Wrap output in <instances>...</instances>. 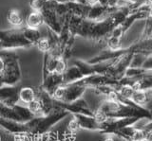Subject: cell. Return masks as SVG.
Listing matches in <instances>:
<instances>
[{
	"label": "cell",
	"instance_id": "4",
	"mask_svg": "<svg viewBox=\"0 0 152 141\" xmlns=\"http://www.w3.org/2000/svg\"><path fill=\"white\" fill-rule=\"evenodd\" d=\"M13 111L15 112V114L17 115V116L19 117V119H20L21 123H26V122L31 120L32 119H34V115L32 114V113L28 110V107H25V106H21L19 104H15L14 106L12 107Z\"/></svg>",
	"mask_w": 152,
	"mask_h": 141
},
{
	"label": "cell",
	"instance_id": "12",
	"mask_svg": "<svg viewBox=\"0 0 152 141\" xmlns=\"http://www.w3.org/2000/svg\"><path fill=\"white\" fill-rule=\"evenodd\" d=\"M104 137L102 141H119V137L113 134H104Z\"/></svg>",
	"mask_w": 152,
	"mask_h": 141
},
{
	"label": "cell",
	"instance_id": "9",
	"mask_svg": "<svg viewBox=\"0 0 152 141\" xmlns=\"http://www.w3.org/2000/svg\"><path fill=\"white\" fill-rule=\"evenodd\" d=\"M65 69H66V65H65V63L63 62V61H58V62H56L55 68H54L55 73L61 75V74L64 73Z\"/></svg>",
	"mask_w": 152,
	"mask_h": 141
},
{
	"label": "cell",
	"instance_id": "5",
	"mask_svg": "<svg viewBox=\"0 0 152 141\" xmlns=\"http://www.w3.org/2000/svg\"><path fill=\"white\" fill-rule=\"evenodd\" d=\"M19 101L24 103H30L36 98V92L33 88L23 87L19 90Z\"/></svg>",
	"mask_w": 152,
	"mask_h": 141
},
{
	"label": "cell",
	"instance_id": "8",
	"mask_svg": "<svg viewBox=\"0 0 152 141\" xmlns=\"http://www.w3.org/2000/svg\"><path fill=\"white\" fill-rule=\"evenodd\" d=\"M9 20H10V22H11L12 25H15V26L20 25L21 22H22L21 17L19 16V14H18L17 12H12L11 13H10Z\"/></svg>",
	"mask_w": 152,
	"mask_h": 141
},
{
	"label": "cell",
	"instance_id": "2",
	"mask_svg": "<svg viewBox=\"0 0 152 141\" xmlns=\"http://www.w3.org/2000/svg\"><path fill=\"white\" fill-rule=\"evenodd\" d=\"M19 90L20 88L12 85L0 87V103L8 107H12L19 102Z\"/></svg>",
	"mask_w": 152,
	"mask_h": 141
},
{
	"label": "cell",
	"instance_id": "13",
	"mask_svg": "<svg viewBox=\"0 0 152 141\" xmlns=\"http://www.w3.org/2000/svg\"><path fill=\"white\" fill-rule=\"evenodd\" d=\"M108 45H109V46H110V48L116 49L119 46V39L116 38V37H113V38L110 41H109Z\"/></svg>",
	"mask_w": 152,
	"mask_h": 141
},
{
	"label": "cell",
	"instance_id": "14",
	"mask_svg": "<svg viewBox=\"0 0 152 141\" xmlns=\"http://www.w3.org/2000/svg\"><path fill=\"white\" fill-rule=\"evenodd\" d=\"M88 1L89 3H92V4H93V3H95V2H96L97 0H88Z\"/></svg>",
	"mask_w": 152,
	"mask_h": 141
},
{
	"label": "cell",
	"instance_id": "16",
	"mask_svg": "<svg viewBox=\"0 0 152 141\" xmlns=\"http://www.w3.org/2000/svg\"><path fill=\"white\" fill-rule=\"evenodd\" d=\"M0 141H1V136H0Z\"/></svg>",
	"mask_w": 152,
	"mask_h": 141
},
{
	"label": "cell",
	"instance_id": "7",
	"mask_svg": "<svg viewBox=\"0 0 152 141\" xmlns=\"http://www.w3.org/2000/svg\"><path fill=\"white\" fill-rule=\"evenodd\" d=\"M41 17L39 14H37V13H31V14L30 15V17H28V25L31 27H36L38 26L41 25Z\"/></svg>",
	"mask_w": 152,
	"mask_h": 141
},
{
	"label": "cell",
	"instance_id": "11",
	"mask_svg": "<svg viewBox=\"0 0 152 141\" xmlns=\"http://www.w3.org/2000/svg\"><path fill=\"white\" fill-rule=\"evenodd\" d=\"M38 48H39L40 50L42 51H46L50 48V44L49 41L47 39H41L39 42H38Z\"/></svg>",
	"mask_w": 152,
	"mask_h": 141
},
{
	"label": "cell",
	"instance_id": "10",
	"mask_svg": "<svg viewBox=\"0 0 152 141\" xmlns=\"http://www.w3.org/2000/svg\"><path fill=\"white\" fill-rule=\"evenodd\" d=\"M68 129H69V131L70 132L71 134L75 133V132H77V131L80 129V127H79V125H78V123H77V121H76V120L74 119V117L69 121Z\"/></svg>",
	"mask_w": 152,
	"mask_h": 141
},
{
	"label": "cell",
	"instance_id": "3",
	"mask_svg": "<svg viewBox=\"0 0 152 141\" xmlns=\"http://www.w3.org/2000/svg\"><path fill=\"white\" fill-rule=\"evenodd\" d=\"M73 117H74V119L77 121L80 129L101 132V124L98 123L97 120L94 119V116L74 114Z\"/></svg>",
	"mask_w": 152,
	"mask_h": 141
},
{
	"label": "cell",
	"instance_id": "1",
	"mask_svg": "<svg viewBox=\"0 0 152 141\" xmlns=\"http://www.w3.org/2000/svg\"><path fill=\"white\" fill-rule=\"evenodd\" d=\"M69 114V112H66V110L62 109V108L54 105V109L52 110L49 115L39 117V121H38V124L36 126L34 132H33V134H43L47 133L52 126L55 125L59 120L64 119V117L66 116Z\"/></svg>",
	"mask_w": 152,
	"mask_h": 141
},
{
	"label": "cell",
	"instance_id": "6",
	"mask_svg": "<svg viewBox=\"0 0 152 141\" xmlns=\"http://www.w3.org/2000/svg\"><path fill=\"white\" fill-rule=\"evenodd\" d=\"M130 101L135 103L136 105L145 107V105L148 102V95L147 91H141V90H135L133 95L130 98Z\"/></svg>",
	"mask_w": 152,
	"mask_h": 141
},
{
	"label": "cell",
	"instance_id": "15",
	"mask_svg": "<svg viewBox=\"0 0 152 141\" xmlns=\"http://www.w3.org/2000/svg\"><path fill=\"white\" fill-rule=\"evenodd\" d=\"M148 1H149V2H150L151 4H152V0H148Z\"/></svg>",
	"mask_w": 152,
	"mask_h": 141
}]
</instances>
